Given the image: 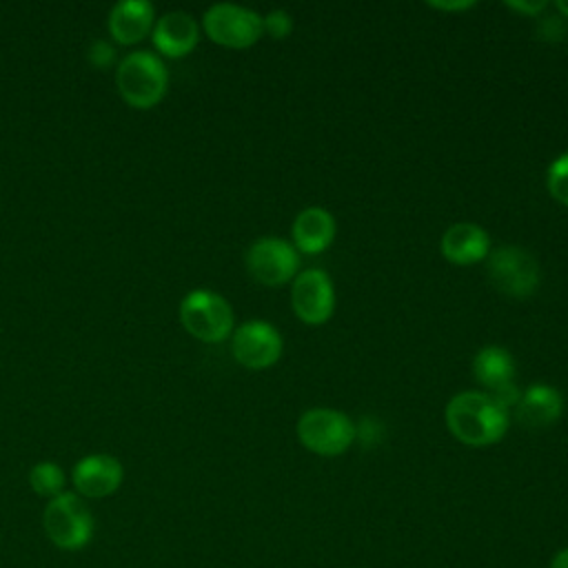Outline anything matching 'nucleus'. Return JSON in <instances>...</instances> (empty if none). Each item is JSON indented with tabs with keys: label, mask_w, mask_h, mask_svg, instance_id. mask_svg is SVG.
<instances>
[{
	"label": "nucleus",
	"mask_w": 568,
	"mask_h": 568,
	"mask_svg": "<svg viewBox=\"0 0 568 568\" xmlns=\"http://www.w3.org/2000/svg\"><path fill=\"white\" fill-rule=\"evenodd\" d=\"M446 426L466 446H490L508 430V410L488 393L462 390L446 404Z\"/></svg>",
	"instance_id": "obj_1"
},
{
	"label": "nucleus",
	"mask_w": 568,
	"mask_h": 568,
	"mask_svg": "<svg viewBox=\"0 0 568 568\" xmlns=\"http://www.w3.org/2000/svg\"><path fill=\"white\" fill-rule=\"evenodd\" d=\"M115 87L129 106L151 109L166 93L169 71L155 53L133 51L120 60L115 71Z\"/></svg>",
	"instance_id": "obj_2"
},
{
	"label": "nucleus",
	"mask_w": 568,
	"mask_h": 568,
	"mask_svg": "<svg viewBox=\"0 0 568 568\" xmlns=\"http://www.w3.org/2000/svg\"><path fill=\"white\" fill-rule=\"evenodd\" d=\"M47 537L62 550H80L93 537V515L78 493H62L49 499L42 515Z\"/></svg>",
	"instance_id": "obj_3"
},
{
	"label": "nucleus",
	"mask_w": 568,
	"mask_h": 568,
	"mask_svg": "<svg viewBox=\"0 0 568 568\" xmlns=\"http://www.w3.org/2000/svg\"><path fill=\"white\" fill-rule=\"evenodd\" d=\"M180 322L195 339L217 344L233 331V308L220 293L197 288L180 302Z\"/></svg>",
	"instance_id": "obj_4"
},
{
	"label": "nucleus",
	"mask_w": 568,
	"mask_h": 568,
	"mask_svg": "<svg viewBox=\"0 0 568 568\" xmlns=\"http://www.w3.org/2000/svg\"><path fill=\"white\" fill-rule=\"evenodd\" d=\"M357 426L351 417L335 408H311L297 419V437L302 446L322 457H335L351 448Z\"/></svg>",
	"instance_id": "obj_5"
},
{
	"label": "nucleus",
	"mask_w": 568,
	"mask_h": 568,
	"mask_svg": "<svg viewBox=\"0 0 568 568\" xmlns=\"http://www.w3.org/2000/svg\"><path fill=\"white\" fill-rule=\"evenodd\" d=\"M202 27L209 40L229 49H246L255 44L264 33L262 16L233 2H217L209 7L204 11Z\"/></svg>",
	"instance_id": "obj_6"
},
{
	"label": "nucleus",
	"mask_w": 568,
	"mask_h": 568,
	"mask_svg": "<svg viewBox=\"0 0 568 568\" xmlns=\"http://www.w3.org/2000/svg\"><path fill=\"white\" fill-rule=\"evenodd\" d=\"M490 284L510 297H528L539 284L537 260L521 246H499L488 253Z\"/></svg>",
	"instance_id": "obj_7"
},
{
	"label": "nucleus",
	"mask_w": 568,
	"mask_h": 568,
	"mask_svg": "<svg viewBox=\"0 0 568 568\" xmlns=\"http://www.w3.org/2000/svg\"><path fill=\"white\" fill-rule=\"evenodd\" d=\"M251 277L264 286H280L293 280L300 268L297 248L282 237H260L246 251Z\"/></svg>",
	"instance_id": "obj_8"
},
{
	"label": "nucleus",
	"mask_w": 568,
	"mask_h": 568,
	"mask_svg": "<svg viewBox=\"0 0 568 568\" xmlns=\"http://www.w3.org/2000/svg\"><path fill=\"white\" fill-rule=\"evenodd\" d=\"M293 313L311 326L331 320L335 311V291L331 277L320 268H306L295 275L291 286Z\"/></svg>",
	"instance_id": "obj_9"
},
{
	"label": "nucleus",
	"mask_w": 568,
	"mask_h": 568,
	"mask_svg": "<svg viewBox=\"0 0 568 568\" xmlns=\"http://www.w3.org/2000/svg\"><path fill=\"white\" fill-rule=\"evenodd\" d=\"M231 351L233 357L246 368H268L282 355V335L273 324L251 320L233 331Z\"/></svg>",
	"instance_id": "obj_10"
},
{
	"label": "nucleus",
	"mask_w": 568,
	"mask_h": 568,
	"mask_svg": "<svg viewBox=\"0 0 568 568\" xmlns=\"http://www.w3.org/2000/svg\"><path fill=\"white\" fill-rule=\"evenodd\" d=\"M473 373L477 382L488 388V395L501 406H517L521 393L515 386V362L513 355L501 346H484L473 359Z\"/></svg>",
	"instance_id": "obj_11"
},
{
	"label": "nucleus",
	"mask_w": 568,
	"mask_h": 568,
	"mask_svg": "<svg viewBox=\"0 0 568 568\" xmlns=\"http://www.w3.org/2000/svg\"><path fill=\"white\" fill-rule=\"evenodd\" d=\"M124 479V468L118 457L106 453H93L82 457L71 473L78 495L89 499H102L113 495Z\"/></svg>",
	"instance_id": "obj_12"
},
{
	"label": "nucleus",
	"mask_w": 568,
	"mask_h": 568,
	"mask_svg": "<svg viewBox=\"0 0 568 568\" xmlns=\"http://www.w3.org/2000/svg\"><path fill=\"white\" fill-rule=\"evenodd\" d=\"M151 38L160 53L169 58H182L195 49L200 40V29L191 13L169 11L155 20Z\"/></svg>",
	"instance_id": "obj_13"
},
{
	"label": "nucleus",
	"mask_w": 568,
	"mask_h": 568,
	"mask_svg": "<svg viewBox=\"0 0 568 568\" xmlns=\"http://www.w3.org/2000/svg\"><path fill=\"white\" fill-rule=\"evenodd\" d=\"M155 9L146 0H122L118 2L109 18L106 27L111 38L118 44H135L153 31Z\"/></svg>",
	"instance_id": "obj_14"
},
{
	"label": "nucleus",
	"mask_w": 568,
	"mask_h": 568,
	"mask_svg": "<svg viewBox=\"0 0 568 568\" xmlns=\"http://www.w3.org/2000/svg\"><path fill=\"white\" fill-rule=\"evenodd\" d=\"M490 237L475 222H457L442 235V253L450 264L466 266L488 257Z\"/></svg>",
	"instance_id": "obj_15"
},
{
	"label": "nucleus",
	"mask_w": 568,
	"mask_h": 568,
	"mask_svg": "<svg viewBox=\"0 0 568 568\" xmlns=\"http://www.w3.org/2000/svg\"><path fill=\"white\" fill-rule=\"evenodd\" d=\"M293 246L302 253H322L335 237V217L322 206L302 209L291 226Z\"/></svg>",
	"instance_id": "obj_16"
},
{
	"label": "nucleus",
	"mask_w": 568,
	"mask_h": 568,
	"mask_svg": "<svg viewBox=\"0 0 568 568\" xmlns=\"http://www.w3.org/2000/svg\"><path fill=\"white\" fill-rule=\"evenodd\" d=\"M517 419L530 428H546L564 413V397L555 386L532 384L517 402Z\"/></svg>",
	"instance_id": "obj_17"
},
{
	"label": "nucleus",
	"mask_w": 568,
	"mask_h": 568,
	"mask_svg": "<svg viewBox=\"0 0 568 568\" xmlns=\"http://www.w3.org/2000/svg\"><path fill=\"white\" fill-rule=\"evenodd\" d=\"M64 470L55 462H40L29 470V486L40 497H58L64 493Z\"/></svg>",
	"instance_id": "obj_18"
},
{
	"label": "nucleus",
	"mask_w": 568,
	"mask_h": 568,
	"mask_svg": "<svg viewBox=\"0 0 568 568\" xmlns=\"http://www.w3.org/2000/svg\"><path fill=\"white\" fill-rule=\"evenodd\" d=\"M546 186L557 202L568 206V151L550 162L546 171Z\"/></svg>",
	"instance_id": "obj_19"
},
{
	"label": "nucleus",
	"mask_w": 568,
	"mask_h": 568,
	"mask_svg": "<svg viewBox=\"0 0 568 568\" xmlns=\"http://www.w3.org/2000/svg\"><path fill=\"white\" fill-rule=\"evenodd\" d=\"M262 22H264V31H268V33H271L273 38H277V40L286 38L288 31L293 29V20H291V16H288L284 9H273V11H268V13L262 18Z\"/></svg>",
	"instance_id": "obj_20"
},
{
	"label": "nucleus",
	"mask_w": 568,
	"mask_h": 568,
	"mask_svg": "<svg viewBox=\"0 0 568 568\" xmlns=\"http://www.w3.org/2000/svg\"><path fill=\"white\" fill-rule=\"evenodd\" d=\"M113 58H115V51H113V47L106 44V42H95V44L91 47V51H89V60H91L95 67H106V64L113 62Z\"/></svg>",
	"instance_id": "obj_21"
},
{
	"label": "nucleus",
	"mask_w": 568,
	"mask_h": 568,
	"mask_svg": "<svg viewBox=\"0 0 568 568\" xmlns=\"http://www.w3.org/2000/svg\"><path fill=\"white\" fill-rule=\"evenodd\" d=\"M566 31V27H564V20H561V16L557 18V16H544L541 20H539V33L546 38V36H559V33H564ZM561 38V36H559Z\"/></svg>",
	"instance_id": "obj_22"
},
{
	"label": "nucleus",
	"mask_w": 568,
	"mask_h": 568,
	"mask_svg": "<svg viewBox=\"0 0 568 568\" xmlns=\"http://www.w3.org/2000/svg\"><path fill=\"white\" fill-rule=\"evenodd\" d=\"M508 7H513L517 11H524L528 16H535L537 11L546 9V2H508Z\"/></svg>",
	"instance_id": "obj_23"
},
{
	"label": "nucleus",
	"mask_w": 568,
	"mask_h": 568,
	"mask_svg": "<svg viewBox=\"0 0 568 568\" xmlns=\"http://www.w3.org/2000/svg\"><path fill=\"white\" fill-rule=\"evenodd\" d=\"M435 9H446V11H455V9H468L473 7V2H428Z\"/></svg>",
	"instance_id": "obj_24"
},
{
	"label": "nucleus",
	"mask_w": 568,
	"mask_h": 568,
	"mask_svg": "<svg viewBox=\"0 0 568 568\" xmlns=\"http://www.w3.org/2000/svg\"><path fill=\"white\" fill-rule=\"evenodd\" d=\"M550 568H568V548L559 550V552L552 557Z\"/></svg>",
	"instance_id": "obj_25"
},
{
	"label": "nucleus",
	"mask_w": 568,
	"mask_h": 568,
	"mask_svg": "<svg viewBox=\"0 0 568 568\" xmlns=\"http://www.w3.org/2000/svg\"><path fill=\"white\" fill-rule=\"evenodd\" d=\"M555 7H557V11L561 13V18H568V0H557Z\"/></svg>",
	"instance_id": "obj_26"
}]
</instances>
